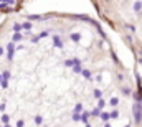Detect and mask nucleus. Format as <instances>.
Wrapping results in <instances>:
<instances>
[{
    "label": "nucleus",
    "mask_w": 142,
    "mask_h": 127,
    "mask_svg": "<svg viewBox=\"0 0 142 127\" xmlns=\"http://www.w3.org/2000/svg\"><path fill=\"white\" fill-rule=\"evenodd\" d=\"M127 28H129L131 32H136V27H134V25H127Z\"/></svg>",
    "instance_id": "nucleus-22"
},
{
    "label": "nucleus",
    "mask_w": 142,
    "mask_h": 127,
    "mask_svg": "<svg viewBox=\"0 0 142 127\" xmlns=\"http://www.w3.org/2000/svg\"><path fill=\"white\" fill-rule=\"evenodd\" d=\"M141 8H142V2L139 0V2L134 3V10H136V12H141Z\"/></svg>",
    "instance_id": "nucleus-4"
},
{
    "label": "nucleus",
    "mask_w": 142,
    "mask_h": 127,
    "mask_svg": "<svg viewBox=\"0 0 142 127\" xmlns=\"http://www.w3.org/2000/svg\"><path fill=\"white\" fill-rule=\"evenodd\" d=\"M10 122V116L8 114H2V124H8Z\"/></svg>",
    "instance_id": "nucleus-3"
},
{
    "label": "nucleus",
    "mask_w": 142,
    "mask_h": 127,
    "mask_svg": "<svg viewBox=\"0 0 142 127\" xmlns=\"http://www.w3.org/2000/svg\"><path fill=\"white\" fill-rule=\"evenodd\" d=\"M71 40L73 41H79V35L78 33H71Z\"/></svg>",
    "instance_id": "nucleus-11"
},
{
    "label": "nucleus",
    "mask_w": 142,
    "mask_h": 127,
    "mask_svg": "<svg viewBox=\"0 0 142 127\" xmlns=\"http://www.w3.org/2000/svg\"><path fill=\"white\" fill-rule=\"evenodd\" d=\"M104 106H106V101H104V99H99V102H98V107H99V109H103Z\"/></svg>",
    "instance_id": "nucleus-12"
},
{
    "label": "nucleus",
    "mask_w": 142,
    "mask_h": 127,
    "mask_svg": "<svg viewBox=\"0 0 142 127\" xmlns=\"http://www.w3.org/2000/svg\"><path fill=\"white\" fill-rule=\"evenodd\" d=\"M17 127H25V122H23V121H18V122H17Z\"/></svg>",
    "instance_id": "nucleus-21"
},
{
    "label": "nucleus",
    "mask_w": 142,
    "mask_h": 127,
    "mask_svg": "<svg viewBox=\"0 0 142 127\" xmlns=\"http://www.w3.org/2000/svg\"><path fill=\"white\" fill-rule=\"evenodd\" d=\"M101 119H103V121H109V119H111V114H109V112H101Z\"/></svg>",
    "instance_id": "nucleus-5"
},
{
    "label": "nucleus",
    "mask_w": 142,
    "mask_h": 127,
    "mask_svg": "<svg viewBox=\"0 0 142 127\" xmlns=\"http://www.w3.org/2000/svg\"><path fill=\"white\" fill-rule=\"evenodd\" d=\"M73 71H74V73H83L81 64H74V66H73Z\"/></svg>",
    "instance_id": "nucleus-7"
},
{
    "label": "nucleus",
    "mask_w": 142,
    "mask_h": 127,
    "mask_svg": "<svg viewBox=\"0 0 142 127\" xmlns=\"http://www.w3.org/2000/svg\"><path fill=\"white\" fill-rule=\"evenodd\" d=\"M111 117H112V119H116V117H119V112H117V111L114 109V111L111 112Z\"/></svg>",
    "instance_id": "nucleus-16"
},
{
    "label": "nucleus",
    "mask_w": 142,
    "mask_h": 127,
    "mask_svg": "<svg viewBox=\"0 0 142 127\" xmlns=\"http://www.w3.org/2000/svg\"><path fill=\"white\" fill-rule=\"evenodd\" d=\"M132 112H134V119H136V122L141 124V122H142V106H141V102H136V104H134Z\"/></svg>",
    "instance_id": "nucleus-1"
},
{
    "label": "nucleus",
    "mask_w": 142,
    "mask_h": 127,
    "mask_svg": "<svg viewBox=\"0 0 142 127\" xmlns=\"http://www.w3.org/2000/svg\"><path fill=\"white\" fill-rule=\"evenodd\" d=\"M74 112H76V114L83 112V104H76V107H74Z\"/></svg>",
    "instance_id": "nucleus-8"
},
{
    "label": "nucleus",
    "mask_w": 142,
    "mask_h": 127,
    "mask_svg": "<svg viewBox=\"0 0 142 127\" xmlns=\"http://www.w3.org/2000/svg\"><path fill=\"white\" fill-rule=\"evenodd\" d=\"M51 38H53V43H55L56 48H61V46H63V41H61V38H60L58 35H53Z\"/></svg>",
    "instance_id": "nucleus-2"
},
{
    "label": "nucleus",
    "mask_w": 142,
    "mask_h": 127,
    "mask_svg": "<svg viewBox=\"0 0 142 127\" xmlns=\"http://www.w3.org/2000/svg\"><path fill=\"white\" fill-rule=\"evenodd\" d=\"M104 127H111V126H109V124H106V126H104Z\"/></svg>",
    "instance_id": "nucleus-24"
},
{
    "label": "nucleus",
    "mask_w": 142,
    "mask_h": 127,
    "mask_svg": "<svg viewBox=\"0 0 142 127\" xmlns=\"http://www.w3.org/2000/svg\"><path fill=\"white\" fill-rule=\"evenodd\" d=\"M3 53H5V48H3V45H0V58L3 56Z\"/></svg>",
    "instance_id": "nucleus-20"
},
{
    "label": "nucleus",
    "mask_w": 142,
    "mask_h": 127,
    "mask_svg": "<svg viewBox=\"0 0 142 127\" xmlns=\"http://www.w3.org/2000/svg\"><path fill=\"white\" fill-rule=\"evenodd\" d=\"M2 127H12V126H10V124H3Z\"/></svg>",
    "instance_id": "nucleus-23"
},
{
    "label": "nucleus",
    "mask_w": 142,
    "mask_h": 127,
    "mask_svg": "<svg viewBox=\"0 0 142 127\" xmlns=\"http://www.w3.org/2000/svg\"><path fill=\"white\" fill-rule=\"evenodd\" d=\"M83 76H84L86 79H91V73H89L88 69H83Z\"/></svg>",
    "instance_id": "nucleus-9"
},
{
    "label": "nucleus",
    "mask_w": 142,
    "mask_h": 127,
    "mask_svg": "<svg viewBox=\"0 0 142 127\" xmlns=\"http://www.w3.org/2000/svg\"><path fill=\"white\" fill-rule=\"evenodd\" d=\"M0 127H2V126H0Z\"/></svg>",
    "instance_id": "nucleus-27"
},
{
    "label": "nucleus",
    "mask_w": 142,
    "mask_h": 127,
    "mask_svg": "<svg viewBox=\"0 0 142 127\" xmlns=\"http://www.w3.org/2000/svg\"><path fill=\"white\" fill-rule=\"evenodd\" d=\"M91 116H101V109H99V107H96V109L91 112Z\"/></svg>",
    "instance_id": "nucleus-13"
},
{
    "label": "nucleus",
    "mask_w": 142,
    "mask_h": 127,
    "mask_svg": "<svg viewBox=\"0 0 142 127\" xmlns=\"http://www.w3.org/2000/svg\"><path fill=\"white\" fill-rule=\"evenodd\" d=\"M126 127H131V124H127V126H126Z\"/></svg>",
    "instance_id": "nucleus-25"
},
{
    "label": "nucleus",
    "mask_w": 142,
    "mask_h": 127,
    "mask_svg": "<svg viewBox=\"0 0 142 127\" xmlns=\"http://www.w3.org/2000/svg\"><path fill=\"white\" fill-rule=\"evenodd\" d=\"M122 93H124V94H131V89H129V88H122Z\"/></svg>",
    "instance_id": "nucleus-19"
},
{
    "label": "nucleus",
    "mask_w": 142,
    "mask_h": 127,
    "mask_svg": "<svg viewBox=\"0 0 142 127\" xmlns=\"http://www.w3.org/2000/svg\"><path fill=\"white\" fill-rule=\"evenodd\" d=\"M94 96H96L98 99H101V96H103V93H101L99 89H94Z\"/></svg>",
    "instance_id": "nucleus-15"
},
{
    "label": "nucleus",
    "mask_w": 142,
    "mask_h": 127,
    "mask_svg": "<svg viewBox=\"0 0 142 127\" xmlns=\"http://www.w3.org/2000/svg\"><path fill=\"white\" fill-rule=\"evenodd\" d=\"M48 35H50V30H45V32H41L38 35V38H45V36H48Z\"/></svg>",
    "instance_id": "nucleus-10"
},
{
    "label": "nucleus",
    "mask_w": 142,
    "mask_h": 127,
    "mask_svg": "<svg viewBox=\"0 0 142 127\" xmlns=\"http://www.w3.org/2000/svg\"><path fill=\"white\" fill-rule=\"evenodd\" d=\"M65 66H74V64H73V60H66V61H65Z\"/></svg>",
    "instance_id": "nucleus-18"
},
{
    "label": "nucleus",
    "mask_w": 142,
    "mask_h": 127,
    "mask_svg": "<svg viewBox=\"0 0 142 127\" xmlns=\"http://www.w3.org/2000/svg\"><path fill=\"white\" fill-rule=\"evenodd\" d=\"M117 104H119V99L117 97H112L111 99V106H117Z\"/></svg>",
    "instance_id": "nucleus-14"
},
{
    "label": "nucleus",
    "mask_w": 142,
    "mask_h": 127,
    "mask_svg": "<svg viewBox=\"0 0 142 127\" xmlns=\"http://www.w3.org/2000/svg\"><path fill=\"white\" fill-rule=\"evenodd\" d=\"M43 127H46V126H43Z\"/></svg>",
    "instance_id": "nucleus-26"
},
{
    "label": "nucleus",
    "mask_w": 142,
    "mask_h": 127,
    "mask_svg": "<svg viewBox=\"0 0 142 127\" xmlns=\"http://www.w3.org/2000/svg\"><path fill=\"white\" fill-rule=\"evenodd\" d=\"M73 121H81V116L74 112V114H73Z\"/></svg>",
    "instance_id": "nucleus-17"
},
{
    "label": "nucleus",
    "mask_w": 142,
    "mask_h": 127,
    "mask_svg": "<svg viewBox=\"0 0 142 127\" xmlns=\"http://www.w3.org/2000/svg\"><path fill=\"white\" fill-rule=\"evenodd\" d=\"M35 124L36 126H41V124H43V117H41V116H36L35 117Z\"/></svg>",
    "instance_id": "nucleus-6"
}]
</instances>
